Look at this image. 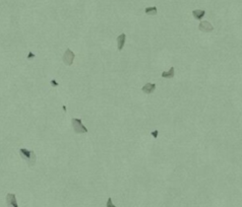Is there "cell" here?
Here are the masks:
<instances>
[{"label": "cell", "instance_id": "cell-5", "mask_svg": "<svg viewBox=\"0 0 242 207\" xmlns=\"http://www.w3.org/2000/svg\"><path fill=\"white\" fill-rule=\"evenodd\" d=\"M198 30L205 33H210L212 31H214V27L212 26L211 22L209 21H201L200 26H198Z\"/></svg>", "mask_w": 242, "mask_h": 207}, {"label": "cell", "instance_id": "cell-6", "mask_svg": "<svg viewBox=\"0 0 242 207\" xmlns=\"http://www.w3.org/2000/svg\"><path fill=\"white\" fill-rule=\"evenodd\" d=\"M156 89V84L155 83H145L143 87V92L145 93V95H151L155 92Z\"/></svg>", "mask_w": 242, "mask_h": 207}, {"label": "cell", "instance_id": "cell-2", "mask_svg": "<svg viewBox=\"0 0 242 207\" xmlns=\"http://www.w3.org/2000/svg\"><path fill=\"white\" fill-rule=\"evenodd\" d=\"M71 125L73 128V131L76 134H82V133H87L88 129L82 125V120L77 119V118H72L71 119Z\"/></svg>", "mask_w": 242, "mask_h": 207}, {"label": "cell", "instance_id": "cell-1", "mask_svg": "<svg viewBox=\"0 0 242 207\" xmlns=\"http://www.w3.org/2000/svg\"><path fill=\"white\" fill-rule=\"evenodd\" d=\"M19 155H21L22 158H24V160L27 163V166L30 168L36 165V155L33 150L26 149V148H21L19 149Z\"/></svg>", "mask_w": 242, "mask_h": 207}, {"label": "cell", "instance_id": "cell-13", "mask_svg": "<svg viewBox=\"0 0 242 207\" xmlns=\"http://www.w3.org/2000/svg\"><path fill=\"white\" fill-rule=\"evenodd\" d=\"M51 85H52L53 87H56V86H58V82L56 81V80L52 79L51 80Z\"/></svg>", "mask_w": 242, "mask_h": 207}, {"label": "cell", "instance_id": "cell-4", "mask_svg": "<svg viewBox=\"0 0 242 207\" xmlns=\"http://www.w3.org/2000/svg\"><path fill=\"white\" fill-rule=\"evenodd\" d=\"M6 205L8 207H19L16 202V197L14 194L8 193L6 195Z\"/></svg>", "mask_w": 242, "mask_h": 207}, {"label": "cell", "instance_id": "cell-12", "mask_svg": "<svg viewBox=\"0 0 242 207\" xmlns=\"http://www.w3.org/2000/svg\"><path fill=\"white\" fill-rule=\"evenodd\" d=\"M151 134H152V136L154 138H157L158 137V135H159V130H154L152 133H151Z\"/></svg>", "mask_w": 242, "mask_h": 207}, {"label": "cell", "instance_id": "cell-10", "mask_svg": "<svg viewBox=\"0 0 242 207\" xmlns=\"http://www.w3.org/2000/svg\"><path fill=\"white\" fill-rule=\"evenodd\" d=\"M145 14H148V16H156L158 12V9L156 6H153V7H147V8L145 9Z\"/></svg>", "mask_w": 242, "mask_h": 207}, {"label": "cell", "instance_id": "cell-15", "mask_svg": "<svg viewBox=\"0 0 242 207\" xmlns=\"http://www.w3.org/2000/svg\"><path fill=\"white\" fill-rule=\"evenodd\" d=\"M62 109H63L64 112H65V111H66V107H65V106H63V107H62Z\"/></svg>", "mask_w": 242, "mask_h": 207}, {"label": "cell", "instance_id": "cell-3", "mask_svg": "<svg viewBox=\"0 0 242 207\" xmlns=\"http://www.w3.org/2000/svg\"><path fill=\"white\" fill-rule=\"evenodd\" d=\"M75 55L74 53L71 51L70 49H67L66 51H65L63 57H62V60H63L64 64L66 65H71L72 63H73V59H74Z\"/></svg>", "mask_w": 242, "mask_h": 207}, {"label": "cell", "instance_id": "cell-11", "mask_svg": "<svg viewBox=\"0 0 242 207\" xmlns=\"http://www.w3.org/2000/svg\"><path fill=\"white\" fill-rule=\"evenodd\" d=\"M106 207H116L114 204H113V202H112V199L110 198H108V200H107V204H106Z\"/></svg>", "mask_w": 242, "mask_h": 207}, {"label": "cell", "instance_id": "cell-14", "mask_svg": "<svg viewBox=\"0 0 242 207\" xmlns=\"http://www.w3.org/2000/svg\"><path fill=\"white\" fill-rule=\"evenodd\" d=\"M33 58H35V55L33 54L32 52H30L29 53V56H27V60H31V59H33Z\"/></svg>", "mask_w": 242, "mask_h": 207}, {"label": "cell", "instance_id": "cell-7", "mask_svg": "<svg viewBox=\"0 0 242 207\" xmlns=\"http://www.w3.org/2000/svg\"><path fill=\"white\" fill-rule=\"evenodd\" d=\"M125 40H126V35L125 34H121L120 36H118L117 38V44H118V50L121 51L124 47L125 44Z\"/></svg>", "mask_w": 242, "mask_h": 207}, {"label": "cell", "instance_id": "cell-8", "mask_svg": "<svg viewBox=\"0 0 242 207\" xmlns=\"http://www.w3.org/2000/svg\"><path fill=\"white\" fill-rule=\"evenodd\" d=\"M206 14V11L205 10H201V9H196V10H193L192 11V16L194 17L195 19H197V21H200V19H203V17L205 16Z\"/></svg>", "mask_w": 242, "mask_h": 207}, {"label": "cell", "instance_id": "cell-9", "mask_svg": "<svg viewBox=\"0 0 242 207\" xmlns=\"http://www.w3.org/2000/svg\"><path fill=\"white\" fill-rule=\"evenodd\" d=\"M174 67H171L170 70L169 71H165V72H162V77L163 78H173L174 75H175V71H174Z\"/></svg>", "mask_w": 242, "mask_h": 207}]
</instances>
